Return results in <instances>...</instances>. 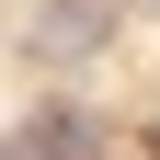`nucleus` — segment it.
Instances as JSON below:
<instances>
[{"label":"nucleus","mask_w":160,"mask_h":160,"mask_svg":"<svg viewBox=\"0 0 160 160\" xmlns=\"http://www.w3.org/2000/svg\"><path fill=\"white\" fill-rule=\"evenodd\" d=\"M23 160H92L103 149V126H92V103H34V126L12 137Z\"/></svg>","instance_id":"f257e3e1"},{"label":"nucleus","mask_w":160,"mask_h":160,"mask_svg":"<svg viewBox=\"0 0 160 160\" xmlns=\"http://www.w3.org/2000/svg\"><path fill=\"white\" fill-rule=\"evenodd\" d=\"M103 0H46V34H34V46H46V57H92V46H103Z\"/></svg>","instance_id":"f03ea898"},{"label":"nucleus","mask_w":160,"mask_h":160,"mask_svg":"<svg viewBox=\"0 0 160 160\" xmlns=\"http://www.w3.org/2000/svg\"><path fill=\"white\" fill-rule=\"evenodd\" d=\"M0 160H23V149H12V137H0Z\"/></svg>","instance_id":"7ed1b4c3"}]
</instances>
